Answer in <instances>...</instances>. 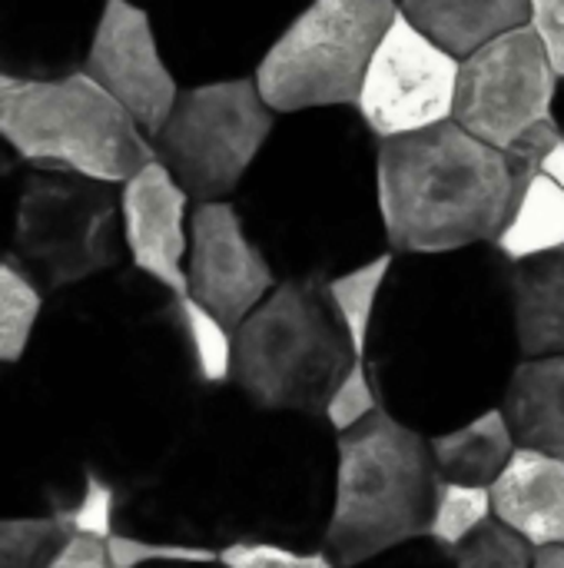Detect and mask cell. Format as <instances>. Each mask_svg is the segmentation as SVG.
<instances>
[{"label": "cell", "instance_id": "cell-1", "mask_svg": "<svg viewBox=\"0 0 564 568\" xmlns=\"http://www.w3.org/2000/svg\"><path fill=\"white\" fill-rule=\"evenodd\" d=\"M176 293L130 270L103 280L40 346L33 383L86 469L140 483L180 443L213 386L199 379Z\"/></svg>", "mask_w": 564, "mask_h": 568}, {"label": "cell", "instance_id": "cell-2", "mask_svg": "<svg viewBox=\"0 0 564 568\" xmlns=\"http://www.w3.org/2000/svg\"><path fill=\"white\" fill-rule=\"evenodd\" d=\"M362 363L382 409L425 436L502 406L522 363L512 263L492 243L396 256Z\"/></svg>", "mask_w": 564, "mask_h": 568}, {"label": "cell", "instance_id": "cell-3", "mask_svg": "<svg viewBox=\"0 0 564 568\" xmlns=\"http://www.w3.org/2000/svg\"><path fill=\"white\" fill-rule=\"evenodd\" d=\"M233 203L279 280L329 283L389 253L379 136L356 106L279 113Z\"/></svg>", "mask_w": 564, "mask_h": 568}, {"label": "cell", "instance_id": "cell-4", "mask_svg": "<svg viewBox=\"0 0 564 568\" xmlns=\"http://www.w3.org/2000/svg\"><path fill=\"white\" fill-rule=\"evenodd\" d=\"M339 436L322 416L256 409L219 386L209 409V476L223 546L322 549L336 499Z\"/></svg>", "mask_w": 564, "mask_h": 568}, {"label": "cell", "instance_id": "cell-5", "mask_svg": "<svg viewBox=\"0 0 564 568\" xmlns=\"http://www.w3.org/2000/svg\"><path fill=\"white\" fill-rule=\"evenodd\" d=\"M519 193L505 150L455 120L379 140L382 223L396 256L495 243Z\"/></svg>", "mask_w": 564, "mask_h": 568}, {"label": "cell", "instance_id": "cell-6", "mask_svg": "<svg viewBox=\"0 0 564 568\" xmlns=\"http://www.w3.org/2000/svg\"><path fill=\"white\" fill-rule=\"evenodd\" d=\"M439 469L425 433L386 409L339 433L336 499L322 549L339 568L429 536Z\"/></svg>", "mask_w": 564, "mask_h": 568}, {"label": "cell", "instance_id": "cell-7", "mask_svg": "<svg viewBox=\"0 0 564 568\" xmlns=\"http://www.w3.org/2000/svg\"><path fill=\"white\" fill-rule=\"evenodd\" d=\"M359 359L326 283L279 280L233 329V386L256 409L322 416Z\"/></svg>", "mask_w": 564, "mask_h": 568}, {"label": "cell", "instance_id": "cell-8", "mask_svg": "<svg viewBox=\"0 0 564 568\" xmlns=\"http://www.w3.org/2000/svg\"><path fill=\"white\" fill-rule=\"evenodd\" d=\"M0 143L37 170L123 186L153 153L150 133L86 70L20 77L0 93Z\"/></svg>", "mask_w": 564, "mask_h": 568}, {"label": "cell", "instance_id": "cell-9", "mask_svg": "<svg viewBox=\"0 0 564 568\" xmlns=\"http://www.w3.org/2000/svg\"><path fill=\"white\" fill-rule=\"evenodd\" d=\"M399 13V0H309L256 67L276 113L356 106L369 60Z\"/></svg>", "mask_w": 564, "mask_h": 568}, {"label": "cell", "instance_id": "cell-10", "mask_svg": "<svg viewBox=\"0 0 564 568\" xmlns=\"http://www.w3.org/2000/svg\"><path fill=\"white\" fill-rule=\"evenodd\" d=\"M126 256L120 186L43 170L13 203V263L47 293L113 273Z\"/></svg>", "mask_w": 564, "mask_h": 568}, {"label": "cell", "instance_id": "cell-11", "mask_svg": "<svg viewBox=\"0 0 564 568\" xmlns=\"http://www.w3.org/2000/svg\"><path fill=\"white\" fill-rule=\"evenodd\" d=\"M276 120L256 77L183 83L153 153L193 203L233 200Z\"/></svg>", "mask_w": 564, "mask_h": 568}, {"label": "cell", "instance_id": "cell-12", "mask_svg": "<svg viewBox=\"0 0 564 568\" xmlns=\"http://www.w3.org/2000/svg\"><path fill=\"white\" fill-rule=\"evenodd\" d=\"M0 366V519H60L83 489L86 463L33 376Z\"/></svg>", "mask_w": 564, "mask_h": 568}, {"label": "cell", "instance_id": "cell-13", "mask_svg": "<svg viewBox=\"0 0 564 568\" xmlns=\"http://www.w3.org/2000/svg\"><path fill=\"white\" fill-rule=\"evenodd\" d=\"M183 83L253 77L309 0H136Z\"/></svg>", "mask_w": 564, "mask_h": 568}, {"label": "cell", "instance_id": "cell-14", "mask_svg": "<svg viewBox=\"0 0 564 568\" xmlns=\"http://www.w3.org/2000/svg\"><path fill=\"white\" fill-rule=\"evenodd\" d=\"M558 80L535 30H509L462 60L452 120L505 150L529 126L552 116Z\"/></svg>", "mask_w": 564, "mask_h": 568}, {"label": "cell", "instance_id": "cell-15", "mask_svg": "<svg viewBox=\"0 0 564 568\" xmlns=\"http://www.w3.org/2000/svg\"><path fill=\"white\" fill-rule=\"evenodd\" d=\"M459 67V57L399 10L369 60L356 110L379 140L445 123L455 116Z\"/></svg>", "mask_w": 564, "mask_h": 568}, {"label": "cell", "instance_id": "cell-16", "mask_svg": "<svg viewBox=\"0 0 564 568\" xmlns=\"http://www.w3.org/2000/svg\"><path fill=\"white\" fill-rule=\"evenodd\" d=\"M103 90H110L150 133V140L166 123L183 80L176 77L156 23L136 0H106L90 43L83 50V67Z\"/></svg>", "mask_w": 564, "mask_h": 568}, {"label": "cell", "instance_id": "cell-17", "mask_svg": "<svg viewBox=\"0 0 564 568\" xmlns=\"http://www.w3.org/2000/svg\"><path fill=\"white\" fill-rule=\"evenodd\" d=\"M186 280V296L219 316L229 329H236L279 283L233 200L193 203Z\"/></svg>", "mask_w": 564, "mask_h": 568}, {"label": "cell", "instance_id": "cell-18", "mask_svg": "<svg viewBox=\"0 0 564 568\" xmlns=\"http://www.w3.org/2000/svg\"><path fill=\"white\" fill-rule=\"evenodd\" d=\"M189 216L193 196L160 160H150L120 186V220L130 266L176 296L189 293Z\"/></svg>", "mask_w": 564, "mask_h": 568}, {"label": "cell", "instance_id": "cell-19", "mask_svg": "<svg viewBox=\"0 0 564 568\" xmlns=\"http://www.w3.org/2000/svg\"><path fill=\"white\" fill-rule=\"evenodd\" d=\"M489 489L502 526L535 549L564 546V456L519 446Z\"/></svg>", "mask_w": 564, "mask_h": 568}, {"label": "cell", "instance_id": "cell-20", "mask_svg": "<svg viewBox=\"0 0 564 568\" xmlns=\"http://www.w3.org/2000/svg\"><path fill=\"white\" fill-rule=\"evenodd\" d=\"M519 446L564 456V353L522 359L502 396Z\"/></svg>", "mask_w": 564, "mask_h": 568}, {"label": "cell", "instance_id": "cell-21", "mask_svg": "<svg viewBox=\"0 0 564 568\" xmlns=\"http://www.w3.org/2000/svg\"><path fill=\"white\" fill-rule=\"evenodd\" d=\"M399 10L459 60L532 17L529 0H399Z\"/></svg>", "mask_w": 564, "mask_h": 568}, {"label": "cell", "instance_id": "cell-22", "mask_svg": "<svg viewBox=\"0 0 564 568\" xmlns=\"http://www.w3.org/2000/svg\"><path fill=\"white\" fill-rule=\"evenodd\" d=\"M512 310L522 359L564 353V246L512 263Z\"/></svg>", "mask_w": 564, "mask_h": 568}, {"label": "cell", "instance_id": "cell-23", "mask_svg": "<svg viewBox=\"0 0 564 568\" xmlns=\"http://www.w3.org/2000/svg\"><path fill=\"white\" fill-rule=\"evenodd\" d=\"M429 443L439 476L469 486H492L509 466L512 453L519 449L502 406L475 416L465 426L429 436Z\"/></svg>", "mask_w": 564, "mask_h": 568}, {"label": "cell", "instance_id": "cell-24", "mask_svg": "<svg viewBox=\"0 0 564 568\" xmlns=\"http://www.w3.org/2000/svg\"><path fill=\"white\" fill-rule=\"evenodd\" d=\"M509 263H522L564 246V190L545 173L532 176L519 193L502 233L492 243Z\"/></svg>", "mask_w": 564, "mask_h": 568}, {"label": "cell", "instance_id": "cell-25", "mask_svg": "<svg viewBox=\"0 0 564 568\" xmlns=\"http://www.w3.org/2000/svg\"><path fill=\"white\" fill-rule=\"evenodd\" d=\"M43 306V290L13 260H0V366L27 359Z\"/></svg>", "mask_w": 564, "mask_h": 568}, {"label": "cell", "instance_id": "cell-26", "mask_svg": "<svg viewBox=\"0 0 564 568\" xmlns=\"http://www.w3.org/2000/svg\"><path fill=\"white\" fill-rule=\"evenodd\" d=\"M392 263H396V253L389 250V253H382V256H376V260H369V263H362V266H356L349 273H339L336 280L326 283V290L332 296V306L342 316L359 359L366 356L369 329H372L386 280L392 273Z\"/></svg>", "mask_w": 564, "mask_h": 568}, {"label": "cell", "instance_id": "cell-27", "mask_svg": "<svg viewBox=\"0 0 564 568\" xmlns=\"http://www.w3.org/2000/svg\"><path fill=\"white\" fill-rule=\"evenodd\" d=\"M489 519H495L489 486H469V483L439 479L435 503H432V519H429V539H435L439 546L455 552Z\"/></svg>", "mask_w": 564, "mask_h": 568}, {"label": "cell", "instance_id": "cell-28", "mask_svg": "<svg viewBox=\"0 0 564 568\" xmlns=\"http://www.w3.org/2000/svg\"><path fill=\"white\" fill-rule=\"evenodd\" d=\"M180 310H183V323H186L199 379L206 386H229L233 383V329L189 296L180 300Z\"/></svg>", "mask_w": 564, "mask_h": 568}, {"label": "cell", "instance_id": "cell-29", "mask_svg": "<svg viewBox=\"0 0 564 568\" xmlns=\"http://www.w3.org/2000/svg\"><path fill=\"white\" fill-rule=\"evenodd\" d=\"M70 536V526L53 516L0 519V568H47Z\"/></svg>", "mask_w": 564, "mask_h": 568}, {"label": "cell", "instance_id": "cell-30", "mask_svg": "<svg viewBox=\"0 0 564 568\" xmlns=\"http://www.w3.org/2000/svg\"><path fill=\"white\" fill-rule=\"evenodd\" d=\"M455 568H532L535 546L515 536L499 519H489L472 539H465L455 552Z\"/></svg>", "mask_w": 564, "mask_h": 568}, {"label": "cell", "instance_id": "cell-31", "mask_svg": "<svg viewBox=\"0 0 564 568\" xmlns=\"http://www.w3.org/2000/svg\"><path fill=\"white\" fill-rule=\"evenodd\" d=\"M116 506H120V489H116L106 476L86 469L83 493H80V499L60 516V523H66L70 532H76V536L110 539V536L116 532Z\"/></svg>", "mask_w": 564, "mask_h": 568}, {"label": "cell", "instance_id": "cell-32", "mask_svg": "<svg viewBox=\"0 0 564 568\" xmlns=\"http://www.w3.org/2000/svg\"><path fill=\"white\" fill-rule=\"evenodd\" d=\"M376 409H382L379 403V393L372 386V376L366 369L362 359L352 363V369L342 376V383L336 386V393L329 396V406L322 413V419L332 426V433H349L356 429L359 423H366Z\"/></svg>", "mask_w": 564, "mask_h": 568}, {"label": "cell", "instance_id": "cell-33", "mask_svg": "<svg viewBox=\"0 0 564 568\" xmlns=\"http://www.w3.org/2000/svg\"><path fill=\"white\" fill-rule=\"evenodd\" d=\"M106 552H110L113 568H143L156 566V562H213V559H219L216 549L156 542V539H140V536H130V532H113L106 539Z\"/></svg>", "mask_w": 564, "mask_h": 568}, {"label": "cell", "instance_id": "cell-34", "mask_svg": "<svg viewBox=\"0 0 564 568\" xmlns=\"http://www.w3.org/2000/svg\"><path fill=\"white\" fill-rule=\"evenodd\" d=\"M226 568H339L326 549H293L279 542H229L219 549Z\"/></svg>", "mask_w": 564, "mask_h": 568}, {"label": "cell", "instance_id": "cell-35", "mask_svg": "<svg viewBox=\"0 0 564 568\" xmlns=\"http://www.w3.org/2000/svg\"><path fill=\"white\" fill-rule=\"evenodd\" d=\"M558 140H562V130H558L555 116H548V120L529 126L522 136H515L505 146V160H509V170H512L519 190H525V183L542 173V163H545V156L552 153V146Z\"/></svg>", "mask_w": 564, "mask_h": 568}, {"label": "cell", "instance_id": "cell-36", "mask_svg": "<svg viewBox=\"0 0 564 568\" xmlns=\"http://www.w3.org/2000/svg\"><path fill=\"white\" fill-rule=\"evenodd\" d=\"M349 568H455V556L445 546H439L435 539L422 536V539L402 542L396 549H386V552Z\"/></svg>", "mask_w": 564, "mask_h": 568}, {"label": "cell", "instance_id": "cell-37", "mask_svg": "<svg viewBox=\"0 0 564 568\" xmlns=\"http://www.w3.org/2000/svg\"><path fill=\"white\" fill-rule=\"evenodd\" d=\"M529 27L542 40L555 73L564 80V0H529Z\"/></svg>", "mask_w": 564, "mask_h": 568}, {"label": "cell", "instance_id": "cell-38", "mask_svg": "<svg viewBox=\"0 0 564 568\" xmlns=\"http://www.w3.org/2000/svg\"><path fill=\"white\" fill-rule=\"evenodd\" d=\"M47 568H113V562L106 552V539L73 532Z\"/></svg>", "mask_w": 564, "mask_h": 568}, {"label": "cell", "instance_id": "cell-39", "mask_svg": "<svg viewBox=\"0 0 564 568\" xmlns=\"http://www.w3.org/2000/svg\"><path fill=\"white\" fill-rule=\"evenodd\" d=\"M542 173H545V176H552V180H555V183L564 190V136L555 143V146H552V153L545 156Z\"/></svg>", "mask_w": 564, "mask_h": 568}, {"label": "cell", "instance_id": "cell-40", "mask_svg": "<svg viewBox=\"0 0 564 568\" xmlns=\"http://www.w3.org/2000/svg\"><path fill=\"white\" fill-rule=\"evenodd\" d=\"M532 568H564V546L535 549V566Z\"/></svg>", "mask_w": 564, "mask_h": 568}, {"label": "cell", "instance_id": "cell-41", "mask_svg": "<svg viewBox=\"0 0 564 568\" xmlns=\"http://www.w3.org/2000/svg\"><path fill=\"white\" fill-rule=\"evenodd\" d=\"M143 568H226L219 559L213 562H156V566H143Z\"/></svg>", "mask_w": 564, "mask_h": 568}, {"label": "cell", "instance_id": "cell-42", "mask_svg": "<svg viewBox=\"0 0 564 568\" xmlns=\"http://www.w3.org/2000/svg\"><path fill=\"white\" fill-rule=\"evenodd\" d=\"M552 116H555V123H558V130H562V136H564V80H558V93H555Z\"/></svg>", "mask_w": 564, "mask_h": 568}, {"label": "cell", "instance_id": "cell-43", "mask_svg": "<svg viewBox=\"0 0 564 568\" xmlns=\"http://www.w3.org/2000/svg\"><path fill=\"white\" fill-rule=\"evenodd\" d=\"M17 80H20L17 73H10V70H0V93H3L7 87H13Z\"/></svg>", "mask_w": 564, "mask_h": 568}]
</instances>
